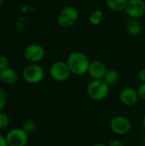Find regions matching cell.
Returning <instances> with one entry per match:
<instances>
[{
  "label": "cell",
  "mask_w": 145,
  "mask_h": 146,
  "mask_svg": "<svg viewBox=\"0 0 145 146\" xmlns=\"http://www.w3.org/2000/svg\"><path fill=\"white\" fill-rule=\"evenodd\" d=\"M108 146H124V145L119 139H113L112 141L109 142V144Z\"/></svg>",
  "instance_id": "obj_23"
},
{
  "label": "cell",
  "mask_w": 145,
  "mask_h": 146,
  "mask_svg": "<svg viewBox=\"0 0 145 146\" xmlns=\"http://www.w3.org/2000/svg\"><path fill=\"white\" fill-rule=\"evenodd\" d=\"M79 19L78 9L71 5L62 8L57 15V24L62 28L72 27Z\"/></svg>",
  "instance_id": "obj_3"
},
{
  "label": "cell",
  "mask_w": 145,
  "mask_h": 146,
  "mask_svg": "<svg viewBox=\"0 0 145 146\" xmlns=\"http://www.w3.org/2000/svg\"><path fill=\"white\" fill-rule=\"evenodd\" d=\"M18 74L16 71L11 68H7L0 71V80L5 85H13L16 82Z\"/></svg>",
  "instance_id": "obj_12"
},
{
  "label": "cell",
  "mask_w": 145,
  "mask_h": 146,
  "mask_svg": "<svg viewBox=\"0 0 145 146\" xmlns=\"http://www.w3.org/2000/svg\"><path fill=\"white\" fill-rule=\"evenodd\" d=\"M9 124V116L3 111H0V129L6 128Z\"/></svg>",
  "instance_id": "obj_18"
},
{
  "label": "cell",
  "mask_w": 145,
  "mask_h": 146,
  "mask_svg": "<svg viewBox=\"0 0 145 146\" xmlns=\"http://www.w3.org/2000/svg\"><path fill=\"white\" fill-rule=\"evenodd\" d=\"M9 65V60L6 56L0 55V71L5 69L8 68Z\"/></svg>",
  "instance_id": "obj_20"
},
{
  "label": "cell",
  "mask_w": 145,
  "mask_h": 146,
  "mask_svg": "<svg viewBox=\"0 0 145 146\" xmlns=\"http://www.w3.org/2000/svg\"><path fill=\"white\" fill-rule=\"evenodd\" d=\"M120 80V75L118 74L117 71H115V69H109L107 70L105 76L103 78V80L110 86H114L116 83H118Z\"/></svg>",
  "instance_id": "obj_15"
},
{
  "label": "cell",
  "mask_w": 145,
  "mask_h": 146,
  "mask_svg": "<svg viewBox=\"0 0 145 146\" xmlns=\"http://www.w3.org/2000/svg\"><path fill=\"white\" fill-rule=\"evenodd\" d=\"M125 12L130 19H139L145 14L144 0H128Z\"/></svg>",
  "instance_id": "obj_9"
},
{
  "label": "cell",
  "mask_w": 145,
  "mask_h": 146,
  "mask_svg": "<svg viewBox=\"0 0 145 146\" xmlns=\"http://www.w3.org/2000/svg\"><path fill=\"white\" fill-rule=\"evenodd\" d=\"M5 138L9 146H26L28 142V133L21 127L9 130Z\"/></svg>",
  "instance_id": "obj_6"
},
{
  "label": "cell",
  "mask_w": 145,
  "mask_h": 146,
  "mask_svg": "<svg viewBox=\"0 0 145 146\" xmlns=\"http://www.w3.org/2000/svg\"><path fill=\"white\" fill-rule=\"evenodd\" d=\"M109 127L115 134L121 136L129 133L132 124L126 117L123 115H117L110 121Z\"/></svg>",
  "instance_id": "obj_7"
},
{
  "label": "cell",
  "mask_w": 145,
  "mask_h": 146,
  "mask_svg": "<svg viewBox=\"0 0 145 146\" xmlns=\"http://www.w3.org/2000/svg\"><path fill=\"white\" fill-rule=\"evenodd\" d=\"M142 125H143V127L144 128L145 130V114L144 115V117H143V120H142Z\"/></svg>",
  "instance_id": "obj_25"
},
{
  "label": "cell",
  "mask_w": 145,
  "mask_h": 146,
  "mask_svg": "<svg viewBox=\"0 0 145 146\" xmlns=\"http://www.w3.org/2000/svg\"><path fill=\"white\" fill-rule=\"evenodd\" d=\"M138 77L142 83H145V68L139 70V72L138 74Z\"/></svg>",
  "instance_id": "obj_22"
},
{
  "label": "cell",
  "mask_w": 145,
  "mask_h": 146,
  "mask_svg": "<svg viewBox=\"0 0 145 146\" xmlns=\"http://www.w3.org/2000/svg\"><path fill=\"white\" fill-rule=\"evenodd\" d=\"M50 75L55 81L63 82L68 80L71 75V71L66 62L56 61L50 67Z\"/></svg>",
  "instance_id": "obj_4"
},
{
  "label": "cell",
  "mask_w": 145,
  "mask_h": 146,
  "mask_svg": "<svg viewBox=\"0 0 145 146\" xmlns=\"http://www.w3.org/2000/svg\"><path fill=\"white\" fill-rule=\"evenodd\" d=\"M107 68L105 64L98 60H95L90 62L87 74L92 80H103Z\"/></svg>",
  "instance_id": "obj_10"
},
{
  "label": "cell",
  "mask_w": 145,
  "mask_h": 146,
  "mask_svg": "<svg viewBox=\"0 0 145 146\" xmlns=\"http://www.w3.org/2000/svg\"><path fill=\"white\" fill-rule=\"evenodd\" d=\"M103 14L99 9L93 10L90 14L89 18H88L90 24H91L92 26H97V25H99L103 21Z\"/></svg>",
  "instance_id": "obj_16"
},
{
  "label": "cell",
  "mask_w": 145,
  "mask_h": 146,
  "mask_svg": "<svg viewBox=\"0 0 145 146\" xmlns=\"http://www.w3.org/2000/svg\"><path fill=\"white\" fill-rule=\"evenodd\" d=\"M3 0H0V6H1V4L3 3Z\"/></svg>",
  "instance_id": "obj_27"
},
{
  "label": "cell",
  "mask_w": 145,
  "mask_h": 146,
  "mask_svg": "<svg viewBox=\"0 0 145 146\" xmlns=\"http://www.w3.org/2000/svg\"><path fill=\"white\" fill-rule=\"evenodd\" d=\"M126 30L129 35L136 37L140 35V33H142L143 26L138 19H130L126 24Z\"/></svg>",
  "instance_id": "obj_13"
},
{
  "label": "cell",
  "mask_w": 145,
  "mask_h": 146,
  "mask_svg": "<svg viewBox=\"0 0 145 146\" xmlns=\"http://www.w3.org/2000/svg\"><path fill=\"white\" fill-rule=\"evenodd\" d=\"M109 86L103 80H92L86 87L88 97L93 101H102L109 93Z\"/></svg>",
  "instance_id": "obj_2"
},
{
  "label": "cell",
  "mask_w": 145,
  "mask_h": 146,
  "mask_svg": "<svg viewBox=\"0 0 145 146\" xmlns=\"http://www.w3.org/2000/svg\"><path fill=\"white\" fill-rule=\"evenodd\" d=\"M66 62L71 71V74L81 76L87 74L91 62L87 56L83 52L73 51L68 56Z\"/></svg>",
  "instance_id": "obj_1"
},
{
  "label": "cell",
  "mask_w": 145,
  "mask_h": 146,
  "mask_svg": "<svg viewBox=\"0 0 145 146\" xmlns=\"http://www.w3.org/2000/svg\"><path fill=\"white\" fill-rule=\"evenodd\" d=\"M139 97L138 91L132 87H126L120 93V100L126 106H132L137 104Z\"/></svg>",
  "instance_id": "obj_11"
},
{
  "label": "cell",
  "mask_w": 145,
  "mask_h": 146,
  "mask_svg": "<svg viewBox=\"0 0 145 146\" xmlns=\"http://www.w3.org/2000/svg\"><path fill=\"white\" fill-rule=\"evenodd\" d=\"M21 128L24 131H26L27 133H32L35 130V128H36V123H35V121L33 120L27 119L25 121H23L22 126H21Z\"/></svg>",
  "instance_id": "obj_17"
},
{
  "label": "cell",
  "mask_w": 145,
  "mask_h": 146,
  "mask_svg": "<svg viewBox=\"0 0 145 146\" xmlns=\"http://www.w3.org/2000/svg\"><path fill=\"white\" fill-rule=\"evenodd\" d=\"M22 76L27 83L38 84L43 80L44 77V71L38 64L30 63L24 68Z\"/></svg>",
  "instance_id": "obj_5"
},
{
  "label": "cell",
  "mask_w": 145,
  "mask_h": 146,
  "mask_svg": "<svg viewBox=\"0 0 145 146\" xmlns=\"http://www.w3.org/2000/svg\"><path fill=\"white\" fill-rule=\"evenodd\" d=\"M93 146H108V145H104V144H101V143H99V144H96V145H94Z\"/></svg>",
  "instance_id": "obj_26"
},
{
  "label": "cell",
  "mask_w": 145,
  "mask_h": 146,
  "mask_svg": "<svg viewBox=\"0 0 145 146\" xmlns=\"http://www.w3.org/2000/svg\"><path fill=\"white\" fill-rule=\"evenodd\" d=\"M44 49L38 44H32L27 45L24 50L25 58L31 63H38L44 57Z\"/></svg>",
  "instance_id": "obj_8"
},
{
  "label": "cell",
  "mask_w": 145,
  "mask_h": 146,
  "mask_svg": "<svg viewBox=\"0 0 145 146\" xmlns=\"http://www.w3.org/2000/svg\"><path fill=\"white\" fill-rule=\"evenodd\" d=\"M137 91H138L139 99L145 101V83H141V85L138 86Z\"/></svg>",
  "instance_id": "obj_21"
},
{
  "label": "cell",
  "mask_w": 145,
  "mask_h": 146,
  "mask_svg": "<svg viewBox=\"0 0 145 146\" xmlns=\"http://www.w3.org/2000/svg\"><path fill=\"white\" fill-rule=\"evenodd\" d=\"M0 146H9L6 138L3 135H0Z\"/></svg>",
  "instance_id": "obj_24"
},
{
  "label": "cell",
  "mask_w": 145,
  "mask_h": 146,
  "mask_svg": "<svg viewBox=\"0 0 145 146\" xmlns=\"http://www.w3.org/2000/svg\"><path fill=\"white\" fill-rule=\"evenodd\" d=\"M128 0H106L107 7L114 12H121L125 10Z\"/></svg>",
  "instance_id": "obj_14"
},
{
  "label": "cell",
  "mask_w": 145,
  "mask_h": 146,
  "mask_svg": "<svg viewBox=\"0 0 145 146\" xmlns=\"http://www.w3.org/2000/svg\"><path fill=\"white\" fill-rule=\"evenodd\" d=\"M7 103V94L3 89L0 88V111L5 107Z\"/></svg>",
  "instance_id": "obj_19"
}]
</instances>
